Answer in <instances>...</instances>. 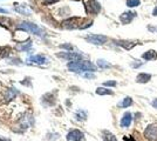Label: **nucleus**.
<instances>
[{"label":"nucleus","instance_id":"1","mask_svg":"<svg viewBox=\"0 0 157 141\" xmlns=\"http://www.w3.org/2000/svg\"><path fill=\"white\" fill-rule=\"evenodd\" d=\"M68 68L72 72H94L96 69L95 65H93L90 61H76V62H69Z\"/></svg>","mask_w":157,"mask_h":141},{"label":"nucleus","instance_id":"2","mask_svg":"<svg viewBox=\"0 0 157 141\" xmlns=\"http://www.w3.org/2000/svg\"><path fill=\"white\" fill-rule=\"evenodd\" d=\"M18 30H23V31H27V32H30L35 35H39V37H44L45 35V32L42 28H40L37 25L33 24V22H27V21H23L20 22L16 27Z\"/></svg>","mask_w":157,"mask_h":141},{"label":"nucleus","instance_id":"3","mask_svg":"<svg viewBox=\"0 0 157 141\" xmlns=\"http://www.w3.org/2000/svg\"><path fill=\"white\" fill-rule=\"evenodd\" d=\"M82 24H84V20L79 17H72L69 19H66L62 21V27L66 30H74V28H81Z\"/></svg>","mask_w":157,"mask_h":141},{"label":"nucleus","instance_id":"4","mask_svg":"<svg viewBox=\"0 0 157 141\" xmlns=\"http://www.w3.org/2000/svg\"><path fill=\"white\" fill-rule=\"evenodd\" d=\"M86 40L93 45H103L105 43H107V37L102 35V34H88L86 35Z\"/></svg>","mask_w":157,"mask_h":141},{"label":"nucleus","instance_id":"5","mask_svg":"<svg viewBox=\"0 0 157 141\" xmlns=\"http://www.w3.org/2000/svg\"><path fill=\"white\" fill-rule=\"evenodd\" d=\"M144 138L149 141H157V124H151L145 128Z\"/></svg>","mask_w":157,"mask_h":141},{"label":"nucleus","instance_id":"6","mask_svg":"<svg viewBox=\"0 0 157 141\" xmlns=\"http://www.w3.org/2000/svg\"><path fill=\"white\" fill-rule=\"evenodd\" d=\"M86 9L88 13L91 14H97L101 11V5L96 0H87L86 1Z\"/></svg>","mask_w":157,"mask_h":141},{"label":"nucleus","instance_id":"7","mask_svg":"<svg viewBox=\"0 0 157 141\" xmlns=\"http://www.w3.org/2000/svg\"><path fill=\"white\" fill-rule=\"evenodd\" d=\"M58 57L63 58V59H67L72 62H76V61H81L82 55L80 53H75V52H63V53H58L56 54Z\"/></svg>","mask_w":157,"mask_h":141},{"label":"nucleus","instance_id":"8","mask_svg":"<svg viewBox=\"0 0 157 141\" xmlns=\"http://www.w3.org/2000/svg\"><path fill=\"white\" fill-rule=\"evenodd\" d=\"M27 61L32 64H37V65H44L48 62V58H46L45 55H33V57H30Z\"/></svg>","mask_w":157,"mask_h":141},{"label":"nucleus","instance_id":"9","mask_svg":"<svg viewBox=\"0 0 157 141\" xmlns=\"http://www.w3.org/2000/svg\"><path fill=\"white\" fill-rule=\"evenodd\" d=\"M131 122H133V115H131L130 112H127V113H124V115L122 117L120 125L122 128H128V127L131 125Z\"/></svg>","mask_w":157,"mask_h":141},{"label":"nucleus","instance_id":"10","mask_svg":"<svg viewBox=\"0 0 157 141\" xmlns=\"http://www.w3.org/2000/svg\"><path fill=\"white\" fill-rule=\"evenodd\" d=\"M136 13L135 12H124L120 15V20L122 24H129V22L133 21L135 17H136Z\"/></svg>","mask_w":157,"mask_h":141},{"label":"nucleus","instance_id":"11","mask_svg":"<svg viewBox=\"0 0 157 141\" xmlns=\"http://www.w3.org/2000/svg\"><path fill=\"white\" fill-rule=\"evenodd\" d=\"M116 44L120 45L121 47H123L124 50L130 51V50H133L138 43H136V41H127V40H119V41H116Z\"/></svg>","mask_w":157,"mask_h":141},{"label":"nucleus","instance_id":"12","mask_svg":"<svg viewBox=\"0 0 157 141\" xmlns=\"http://www.w3.org/2000/svg\"><path fill=\"white\" fill-rule=\"evenodd\" d=\"M150 79H151V75L148 73H141L136 76V81L138 83H147L150 81Z\"/></svg>","mask_w":157,"mask_h":141},{"label":"nucleus","instance_id":"13","mask_svg":"<svg viewBox=\"0 0 157 141\" xmlns=\"http://www.w3.org/2000/svg\"><path fill=\"white\" fill-rule=\"evenodd\" d=\"M15 11H16L18 13L23 14V15H30V13H32V11H30L26 5H16V6H15Z\"/></svg>","mask_w":157,"mask_h":141},{"label":"nucleus","instance_id":"14","mask_svg":"<svg viewBox=\"0 0 157 141\" xmlns=\"http://www.w3.org/2000/svg\"><path fill=\"white\" fill-rule=\"evenodd\" d=\"M142 58L147 61H150V60H155L157 59V52L154 51V50H149L148 52H145L142 55Z\"/></svg>","mask_w":157,"mask_h":141},{"label":"nucleus","instance_id":"15","mask_svg":"<svg viewBox=\"0 0 157 141\" xmlns=\"http://www.w3.org/2000/svg\"><path fill=\"white\" fill-rule=\"evenodd\" d=\"M30 48H32V43L30 41H27V43H25V44H20V45H16V50L18 51H30Z\"/></svg>","mask_w":157,"mask_h":141},{"label":"nucleus","instance_id":"16","mask_svg":"<svg viewBox=\"0 0 157 141\" xmlns=\"http://www.w3.org/2000/svg\"><path fill=\"white\" fill-rule=\"evenodd\" d=\"M133 105V99L130 97H127L123 99V101L120 104V107H122V108H128L129 106H131Z\"/></svg>","mask_w":157,"mask_h":141},{"label":"nucleus","instance_id":"17","mask_svg":"<svg viewBox=\"0 0 157 141\" xmlns=\"http://www.w3.org/2000/svg\"><path fill=\"white\" fill-rule=\"evenodd\" d=\"M96 94H98V95H112V92L110 89L105 88V87H100L96 89Z\"/></svg>","mask_w":157,"mask_h":141},{"label":"nucleus","instance_id":"18","mask_svg":"<svg viewBox=\"0 0 157 141\" xmlns=\"http://www.w3.org/2000/svg\"><path fill=\"white\" fill-rule=\"evenodd\" d=\"M103 140L105 141H117L116 136L110 132H103Z\"/></svg>","mask_w":157,"mask_h":141},{"label":"nucleus","instance_id":"19","mask_svg":"<svg viewBox=\"0 0 157 141\" xmlns=\"http://www.w3.org/2000/svg\"><path fill=\"white\" fill-rule=\"evenodd\" d=\"M69 135H70V138H72L74 141L81 140V138H82V133H81V132H79V131H73Z\"/></svg>","mask_w":157,"mask_h":141},{"label":"nucleus","instance_id":"20","mask_svg":"<svg viewBox=\"0 0 157 141\" xmlns=\"http://www.w3.org/2000/svg\"><path fill=\"white\" fill-rule=\"evenodd\" d=\"M140 4H141L140 0H127L128 7H137V6H140Z\"/></svg>","mask_w":157,"mask_h":141},{"label":"nucleus","instance_id":"21","mask_svg":"<svg viewBox=\"0 0 157 141\" xmlns=\"http://www.w3.org/2000/svg\"><path fill=\"white\" fill-rule=\"evenodd\" d=\"M97 66L101 67V68H105V67H109L110 65H109V64H108L105 60L100 59V60H97Z\"/></svg>","mask_w":157,"mask_h":141},{"label":"nucleus","instance_id":"22","mask_svg":"<svg viewBox=\"0 0 157 141\" xmlns=\"http://www.w3.org/2000/svg\"><path fill=\"white\" fill-rule=\"evenodd\" d=\"M60 48H66V50H68V52H69V51H72V50H73V47H72V45H69V44L60 45Z\"/></svg>","mask_w":157,"mask_h":141},{"label":"nucleus","instance_id":"23","mask_svg":"<svg viewBox=\"0 0 157 141\" xmlns=\"http://www.w3.org/2000/svg\"><path fill=\"white\" fill-rule=\"evenodd\" d=\"M58 1H60V0H44V4L45 5H52V4L58 2Z\"/></svg>","mask_w":157,"mask_h":141},{"label":"nucleus","instance_id":"24","mask_svg":"<svg viewBox=\"0 0 157 141\" xmlns=\"http://www.w3.org/2000/svg\"><path fill=\"white\" fill-rule=\"evenodd\" d=\"M103 85L105 86H109V87H114V86H116V81H105Z\"/></svg>","mask_w":157,"mask_h":141},{"label":"nucleus","instance_id":"25","mask_svg":"<svg viewBox=\"0 0 157 141\" xmlns=\"http://www.w3.org/2000/svg\"><path fill=\"white\" fill-rule=\"evenodd\" d=\"M151 105H152V107L157 108V99H154V100H152V102H151Z\"/></svg>","mask_w":157,"mask_h":141},{"label":"nucleus","instance_id":"26","mask_svg":"<svg viewBox=\"0 0 157 141\" xmlns=\"http://www.w3.org/2000/svg\"><path fill=\"white\" fill-rule=\"evenodd\" d=\"M84 78H95V75L90 74V73H86V74H84Z\"/></svg>","mask_w":157,"mask_h":141},{"label":"nucleus","instance_id":"27","mask_svg":"<svg viewBox=\"0 0 157 141\" xmlns=\"http://www.w3.org/2000/svg\"><path fill=\"white\" fill-rule=\"evenodd\" d=\"M152 15H155V17L157 15V6L154 8V11H152Z\"/></svg>","mask_w":157,"mask_h":141},{"label":"nucleus","instance_id":"28","mask_svg":"<svg viewBox=\"0 0 157 141\" xmlns=\"http://www.w3.org/2000/svg\"><path fill=\"white\" fill-rule=\"evenodd\" d=\"M0 13H8L7 9H4V8H0Z\"/></svg>","mask_w":157,"mask_h":141},{"label":"nucleus","instance_id":"29","mask_svg":"<svg viewBox=\"0 0 157 141\" xmlns=\"http://www.w3.org/2000/svg\"><path fill=\"white\" fill-rule=\"evenodd\" d=\"M128 141H135V140L133 139V138H129V139H128Z\"/></svg>","mask_w":157,"mask_h":141},{"label":"nucleus","instance_id":"30","mask_svg":"<svg viewBox=\"0 0 157 141\" xmlns=\"http://www.w3.org/2000/svg\"><path fill=\"white\" fill-rule=\"evenodd\" d=\"M0 54H1V48H0Z\"/></svg>","mask_w":157,"mask_h":141}]
</instances>
